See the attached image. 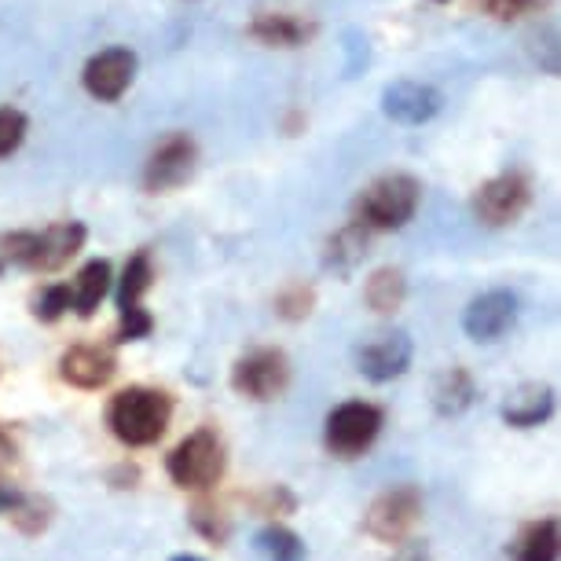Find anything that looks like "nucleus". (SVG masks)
<instances>
[{
	"label": "nucleus",
	"instance_id": "nucleus-1",
	"mask_svg": "<svg viewBox=\"0 0 561 561\" xmlns=\"http://www.w3.org/2000/svg\"><path fill=\"white\" fill-rule=\"evenodd\" d=\"M169 419H173V400L162 389L151 386H129L111 400L107 426L122 444L129 448H151L165 437Z\"/></svg>",
	"mask_w": 561,
	"mask_h": 561
},
{
	"label": "nucleus",
	"instance_id": "nucleus-2",
	"mask_svg": "<svg viewBox=\"0 0 561 561\" xmlns=\"http://www.w3.org/2000/svg\"><path fill=\"white\" fill-rule=\"evenodd\" d=\"M84 247V225L62 220L45 231H12L0 236V268L15 264L26 272H59Z\"/></svg>",
	"mask_w": 561,
	"mask_h": 561
},
{
	"label": "nucleus",
	"instance_id": "nucleus-3",
	"mask_svg": "<svg viewBox=\"0 0 561 561\" xmlns=\"http://www.w3.org/2000/svg\"><path fill=\"white\" fill-rule=\"evenodd\" d=\"M422 203V184L408 173H389L356 198V225L367 231L404 228Z\"/></svg>",
	"mask_w": 561,
	"mask_h": 561
},
{
	"label": "nucleus",
	"instance_id": "nucleus-4",
	"mask_svg": "<svg viewBox=\"0 0 561 561\" xmlns=\"http://www.w3.org/2000/svg\"><path fill=\"white\" fill-rule=\"evenodd\" d=\"M225 444L214 430H195L192 437H184L169 451L165 470L173 478L176 489H192V492H206L225 478Z\"/></svg>",
	"mask_w": 561,
	"mask_h": 561
},
{
	"label": "nucleus",
	"instance_id": "nucleus-5",
	"mask_svg": "<svg viewBox=\"0 0 561 561\" xmlns=\"http://www.w3.org/2000/svg\"><path fill=\"white\" fill-rule=\"evenodd\" d=\"M378 433H382V408L364 404V400H348V404H337L327 415L323 444L337 459H356V455H364L378 440Z\"/></svg>",
	"mask_w": 561,
	"mask_h": 561
},
{
	"label": "nucleus",
	"instance_id": "nucleus-6",
	"mask_svg": "<svg viewBox=\"0 0 561 561\" xmlns=\"http://www.w3.org/2000/svg\"><path fill=\"white\" fill-rule=\"evenodd\" d=\"M422 517V492L415 484H393L367 506L364 533L378 543H404Z\"/></svg>",
	"mask_w": 561,
	"mask_h": 561
},
{
	"label": "nucleus",
	"instance_id": "nucleus-7",
	"mask_svg": "<svg viewBox=\"0 0 561 561\" xmlns=\"http://www.w3.org/2000/svg\"><path fill=\"white\" fill-rule=\"evenodd\" d=\"M154 283V264H151V253L140 250L133 253L129 264H125V275H122V287H118V334L114 342H140L154 331V320L151 312L144 309V294L151 290Z\"/></svg>",
	"mask_w": 561,
	"mask_h": 561
},
{
	"label": "nucleus",
	"instance_id": "nucleus-8",
	"mask_svg": "<svg viewBox=\"0 0 561 561\" xmlns=\"http://www.w3.org/2000/svg\"><path fill=\"white\" fill-rule=\"evenodd\" d=\"M290 382V364L279 348H253L250 356H242L231 367V389L247 400H275Z\"/></svg>",
	"mask_w": 561,
	"mask_h": 561
},
{
	"label": "nucleus",
	"instance_id": "nucleus-9",
	"mask_svg": "<svg viewBox=\"0 0 561 561\" xmlns=\"http://www.w3.org/2000/svg\"><path fill=\"white\" fill-rule=\"evenodd\" d=\"M528 203H533V184H528V176L500 173V176H492L489 184L478 187V195H473V214H478L481 225L506 228L525 214Z\"/></svg>",
	"mask_w": 561,
	"mask_h": 561
},
{
	"label": "nucleus",
	"instance_id": "nucleus-10",
	"mask_svg": "<svg viewBox=\"0 0 561 561\" xmlns=\"http://www.w3.org/2000/svg\"><path fill=\"white\" fill-rule=\"evenodd\" d=\"M195 162H198V151H195L192 136H184V133L169 136V140L158 144V151L151 154V162H147V169H144V187L151 195L173 192V187L192 180Z\"/></svg>",
	"mask_w": 561,
	"mask_h": 561
},
{
	"label": "nucleus",
	"instance_id": "nucleus-11",
	"mask_svg": "<svg viewBox=\"0 0 561 561\" xmlns=\"http://www.w3.org/2000/svg\"><path fill=\"white\" fill-rule=\"evenodd\" d=\"M517 323V298L511 290H489L473 298L462 312V331L473 342H500Z\"/></svg>",
	"mask_w": 561,
	"mask_h": 561
},
{
	"label": "nucleus",
	"instance_id": "nucleus-12",
	"mask_svg": "<svg viewBox=\"0 0 561 561\" xmlns=\"http://www.w3.org/2000/svg\"><path fill=\"white\" fill-rule=\"evenodd\" d=\"M133 78H136V56L129 48L100 51V56H92L89 62H84V73H81L84 92L103 100V103L122 100L125 92H129Z\"/></svg>",
	"mask_w": 561,
	"mask_h": 561
},
{
	"label": "nucleus",
	"instance_id": "nucleus-13",
	"mask_svg": "<svg viewBox=\"0 0 561 561\" xmlns=\"http://www.w3.org/2000/svg\"><path fill=\"white\" fill-rule=\"evenodd\" d=\"M440 92L422 81H393L382 92V111L400 125H426L440 114Z\"/></svg>",
	"mask_w": 561,
	"mask_h": 561
},
{
	"label": "nucleus",
	"instance_id": "nucleus-14",
	"mask_svg": "<svg viewBox=\"0 0 561 561\" xmlns=\"http://www.w3.org/2000/svg\"><path fill=\"white\" fill-rule=\"evenodd\" d=\"M411 356H415L411 337L404 331H389V334L375 337L370 345L359 348L356 364L370 382H393V378H400L411 367Z\"/></svg>",
	"mask_w": 561,
	"mask_h": 561
},
{
	"label": "nucleus",
	"instance_id": "nucleus-15",
	"mask_svg": "<svg viewBox=\"0 0 561 561\" xmlns=\"http://www.w3.org/2000/svg\"><path fill=\"white\" fill-rule=\"evenodd\" d=\"M118 370V359L107 345H73L59 359L62 382L73 389H103Z\"/></svg>",
	"mask_w": 561,
	"mask_h": 561
},
{
	"label": "nucleus",
	"instance_id": "nucleus-16",
	"mask_svg": "<svg viewBox=\"0 0 561 561\" xmlns=\"http://www.w3.org/2000/svg\"><path fill=\"white\" fill-rule=\"evenodd\" d=\"M473 400H478V386H473V378H470V370H466V367L444 370V375L437 378V386H433V408H437L440 419L462 415Z\"/></svg>",
	"mask_w": 561,
	"mask_h": 561
},
{
	"label": "nucleus",
	"instance_id": "nucleus-17",
	"mask_svg": "<svg viewBox=\"0 0 561 561\" xmlns=\"http://www.w3.org/2000/svg\"><path fill=\"white\" fill-rule=\"evenodd\" d=\"M107 290H111V264L89 261L70 287V309L78 312L81 320H89V316L100 309V301L107 298Z\"/></svg>",
	"mask_w": 561,
	"mask_h": 561
},
{
	"label": "nucleus",
	"instance_id": "nucleus-18",
	"mask_svg": "<svg viewBox=\"0 0 561 561\" xmlns=\"http://www.w3.org/2000/svg\"><path fill=\"white\" fill-rule=\"evenodd\" d=\"M316 34L312 23H305L298 15H257L250 23V37H257L261 45L272 48H298Z\"/></svg>",
	"mask_w": 561,
	"mask_h": 561
},
{
	"label": "nucleus",
	"instance_id": "nucleus-19",
	"mask_svg": "<svg viewBox=\"0 0 561 561\" xmlns=\"http://www.w3.org/2000/svg\"><path fill=\"white\" fill-rule=\"evenodd\" d=\"M554 411V389H525L517 393L511 404H503V422L506 426H517V430H533V426H543Z\"/></svg>",
	"mask_w": 561,
	"mask_h": 561
},
{
	"label": "nucleus",
	"instance_id": "nucleus-20",
	"mask_svg": "<svg viewBox=\"0 0 561 561\" xmlns=\"http://www.w3.org/2000/svg\"><path fill=\"white\" fill-rule=\"evenodd\" d=\"M404 298H408V279H404V272H400V268H378L367 279V287H364V301L378 316L397 312L400 305H404Z\"/></svg>",
	"mask_w": 561,
	"mask_h": 561
},
{
	"label": "nucleus",
	"instance_id": "nucleus-21",
	"mask_svg": "<svg viewBox=\"0 0 561 561\" xmlns=\"http://www.w3.org/2000/svg\"><path fill=\"white\" fill-rule=\"evenodd\" d=\"M558 522L554 517H543V522H533L517 536L514 543V561H558Z\"/></svg>",
	"mask_w": 561,
	"mask_h": 561
},
{
	"label": "nucleus",
	"instance_id": "nucleus-22",
	"mask_svg": "<svg viewBox=\"0 0 561 561\" xmlns=\"http://www.w3.org/2000/svg\"><path fill=\"white\" fill-rule=\"evenodd\" d=\"M253 558L257 561H305V543L298 533L283 525H268L261 528L257 539H253Z\"/></svg>",
	"mask_w": 561,
	"mask_h": 561
},
{
	"label": "nucleus",
	"instance_id": "nucleus-23",
	"mask_svg": "<svg viewBox=\"0 0 561 561\" xmlns=\"http://www.w3.org/2000/svg\"><path fill=\"white\" fill-rule=\"evenodd\" d=\"M367 253V228H359L356 220L348 228H342L337 236L331 239V253H327V264H331L334 272H353L359 261H364Z\"/></svg>",
	"mask_w": 561,
	"mask_h": 561
},
{
	"label": "nucleus",
	"instance_id": "nucleus-24",
	"mask_svg": "<svg viewBox=\"0 0 561 561\" xmlns=\"http://www.w3.org/2000/svg\"><path fill=\"white\" fill-rule=\"evenodd\" d=\"M8 517H12V525L23 536H41L51 525V503L34 500V495H23V500H19L12 511H8Z\"/></svg>",
	"mask_w": 561,
	"mask_h": 561
},
{
	"label": "nucleus",
	"instance_id": "nucleus-25",
	"mask_svg": "<svg viewBox=\"0 0 561 561\" xmlns=\"http://www.w3.org/2000/svg\"><path fill=\"white\" fill-rule=\"evenodd\" d=\"M70 312V287L67 283H51L41 290V298L34 301V316L41 323H56Z\"/></svg>",
	"mask_w": 561,
	"mask_h": 561
},
{
	"label": "nucleus",
	"instance_id": "nucleus-26",
	"mask_svg": "<svg viewBox=\"0 0 561 561\" xmlns=\"http://www.w3.org/2000/svg\"><path fill=\"white\" fill-rule=\"evenodd\" d=\"M312 301H316V294L312 287H305V283H294V287H287L275 298V312L283 316V320H290V323H298L305 320V316L312 312Z\"/></svg>",
	"mask_w": 561,
	"mask_h": 561
},
{
	"label": "nucleus",
	"instance_id": "nucleus-27",
	"mask_svg": "<svg viewBox=\"0 0 561 561\" xmlns=\"http://www.w3.org/2000/svg\"><path fill=\"white\" fill-rule=\"evenodd\" d=\"M26 140V114L15 107H0V158L19 151Z\"/></svg>",
	"mask_w": 561,
	"mask_h": 561
},
{
	"label": "nucleus",
	"instance_id": "nucleus-28",
	"mask_svg": "<svg viewBox=\"0 0 561 561\" xmlns=\"http://www.w3.org/2000/svg\"><path fill=\"white\" fill-rule=\"evenodd\" d=\"M192 525H195V533H203L209 543H225L228 533H231V525H228V517L214 511V506H206V503H198L195 511H192Z\"/></svg>",
	"mask_w": 561,
	"mask_h": 561
},
{
	"label": "nucleus",
	"instance_id": "nucleus-29",
	"mask_svg": "<svg viewBox=\"0 0 561 561\" xmlns=\"http://www.w3.org/2000/svg\"><path fill=\"white\" fill-rule=\"evenodd\" d=\"M283 511H294V495L287 489H272L261 500V514H283Z\"/></svg>",
	"mask_w": 561,
	"mask_h": 561
},
{
	"label": "nucleus",
	"instance_id": "nucleus-30",
	"mask_svg": "<svg viewBox=\"0 0 561 561\" xmlns=\"http://www.w3.org/2000/svg\"><path fill=\"white\" fill-rule=\"evenodd\" d=\"M19 462V444L0 430V473H8Z\"/></svg>",
	"mask_w": 561,
	"mask_h": 561
},
{
	"label": "nucleus",
	"instance_id": "nucleus-31",
	"mask_svg": "<svg viewBox=\"0 0 561 561\" xmlns=\"http://www.w3.org/2000/svg\"><path fill=\"white\" fill-rule=\"evenodd\" d=\"M484 4H489V12H492V15L511 19V15L522 12L525 4H533V0H484Z\"/></svg>",
	"mask_w": 561,
	"mask_h": 561
},
{
	"label": "nucleus",
	"instance_id": "nucleus-32",
	"mask_svg": "<svg viewBox=\"0 0 561 561\" xmlns=\"http://www.w3.org/2000/svg\"><path fill=\"white\" fill-rule=\"evenodd\" d=\"M393 561H430V550L422 547V543H411V547L400 550V554H397Z\"/></svg>",
	"mask_w": 561,
	"mask_h": 561
},
{
	"label": "nucleus",
	"instance_id": "nucleus-33",
	"mask_svg": "<svg viewBox=\"0 0 561 561\" xmlns=\"http://www.w3.org/2000/svg\"><path fill=\"white\" fill-rule=\"evenodd\" d=\"M23 500V495H19L15 489H4V484H0V514H8L12 511V506Z\"/></svg>",
	"mask_w": 561,
	"mask_h": 561
},
{
	"label": "nucleus",
	"instance_id": "nucleus-34",
	"mask_svg": "<svg viewBox=\"0 0 561 561\" xmlns=\"http://www.w3.org/2000/svg\"><path fill=\"white\" fill-rule=\"evenodd\" d=\"M169 561H206V558H198V554H173Z\"/></svg>",
	"mask_w": 561,
	"mask_h": 561
}]
</instances>
